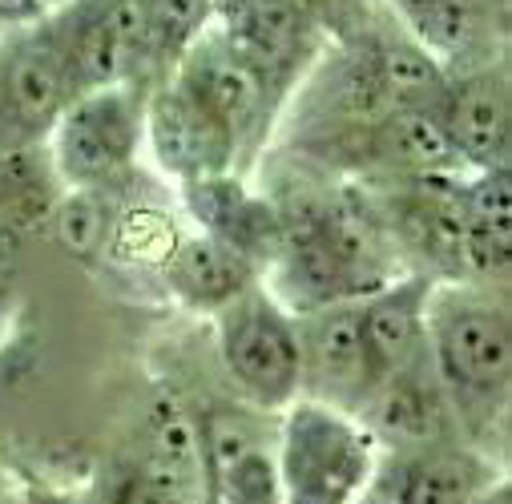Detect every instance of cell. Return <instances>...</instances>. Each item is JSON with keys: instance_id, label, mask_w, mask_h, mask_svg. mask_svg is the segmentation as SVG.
I'll return each instance as SVG.
<instances>
[{"instance_id": "obj_1", "label": "cell", "mask_w": 512, "mask_h": 504, "mask_svg": "<svg viewBox=\"0 0 512 504\" xmlns=\"http://www.w3.org/2000/svg\"><path fill=\"white\" fill-rule=\"evenodd\" d=\"M428 363L468 444H484L512 396V315L492 287L436 283L428 299Z\"/></svg>"}, {"instance_id": "obj_2", "label": "cell", "mask_w": 512, "mask_h": 504, "mask_svg": "<svg viewBox=\"0 0 512 504\" xmlns=\"http://www.w3.org/2000/svg\"><path fill=\"white\" fill-rule=\"evenodd\" d=\"M275 460L283 504H359L371 488L379 444L359 416L295 400L279 412Z\"/></svg>"}, {"instance_id": "obj_3", "label": "cell", "mask_w": 512, "mask_h": 504, "mask_svg": "<svg viewBox=\"0 0 512 504\" xmlns=\"http://www.w3.org/2000/svg\"><path fill=\"white\" fill-rule=\"evenodd\" d=\"M218 359L238 400L263 416L287 412L303 396V351L295 315L254 283L214 315Z\"/></svg>"}, {"instance_id": "obj_4", "label": "cell", "mask_w": 512, "mask_h": 504, "mask_svg": "<svg viewBox=\"0 0 512 504\" xmlns=\"http://www.w3.org/2000/svg\"><path fill=\"white\" fill-rule=\"evenodd\" d=\"M146 93L142 85L89 89L69 101L49 134V158L65 190H109L134 182L146 130Z\"/></svg>"}, {"instance_id": "obj_5", "label": "cell", "mask_w": 512, "mask_h": 504, "mask_svg": "<svg viewBox=\"0 0 512 504\" xmlns=\"http://www.w3.org/2000/svg\"><path fill=\"white\" fill-rule=\"evenodd\" d=\"M53 21L69 61L73 93L109 85H158L146 0H73L53 13Z\"/></svg>"}, {"instance_id": "obj_6", "label": "cell", "mask_w": 512, "mask_h": 504, "mask_svg": "<svg viewBox=\"0 0 512 504\" xmlns=\"http://www.w3.org/2000/svg\"><path fill=\"white\" fill-rule=\"evenodd\" d=\"M73 97L53 13L33 29L0 37V154L45 146Z\"/></svg>"}, {"instance_id": "obj_7", "label": "cell", "mask_w": 512, "mask_h": 504, "mask_svg": "<svg viewBox=\"0 0 512 504\" xmlns=\"http://www.w3.org/2000/svg\"><path fill=\"white\" fill-rule=\"evenodd\" d=\"M170 77L182 89H190L234 134L242 154V174H246V166L271 138L275 117L283 109V93L271 85V77L214 25L198 37V45L178 61Z\"/></svg>"}, {"instance_id": "obj_8", "label": "cell", "mask_w": 512, "mask_h": 504, "mask_svg": "<svg viewBox=\"0 0 512 504\" xmlns=\"http://www.w3.org/2000/svg\"><path fill=\"white\" fill-rule=\"evenodd\" d=\"M142 150L178 190H190L222 174H242V154L234 134L174 77L158 81L146 93Z\"/></svg>"}, {"instance_id": "obj_9", "label": "cell", "mask_w": 512, "mask_h": 504, "mask_svg": "<svg viewBox=\"0 0 512 504\" xmlns=\"http://www.w3.org/2000/svg\"><path fill=\"white\" fill-rule=\"evenodd\" d=\"M194 416L202 504H283L275 440L263 436V412L202 408Z\"/></svg>"}, {"instance_id": "obj_10", "label": "cell", "mask_w": 512, "mask_h": 504, "mask_svg": "<svg viewBox=\"0 0 512 504\" xmlns=\"http://www.w3.org/2000/svg\"><path fill=\"white\" fill-rule=\"evenodd\" d=\"M464 174H436V178H408L392 182L383 226L408 259H416L420 275L432 283H468L464 267Z\"/></svg>"}, {"instance_id": "obj_11", "label": "cell", "mask_w": 512, "mask_h": 504, "mask_svg": "<svg viewBox=\"0 0 512 504\" xmlns=\"http://www.w3.org/2000/svg\"><path fill=\"white\" fill-rule=\"evenodd\" d=\"M448 146L464 174L508 170L512 158V85L508 57H492L472 69L444 73V89L432 105Z\"/></svg>"}, {"instance_id": "obj_12", "label": "cell", "mask_w": 512, "mask_h": 504, "mask_svg": "<svg viewBox=\"0 0 512 504\" xmlns=\"http://www.w3.org/2000/svg\"><path fill=\"white\" fill-rule=\"evenodd\" d=\"M214 29L259 65L283 101L331 45L303 0H210Z\"/></svg>"}, {"instance_id": "obj_13", "label": "cell", "mask_w": 512, "mask_h": 504, "mask_svg": "<svg viewBox=\"0 0 512 504\" xmlns=\"http://www.w3.org/2000/svg\"><path fill=\"white\" fill-rule=\"evenodd\" d=\"M504 468L468 440H444L404 452H379L371 488L383 504H476Z\"/></svg>"}, {"instance_id": "obj_14", "label": "cell", "mask_w": 512, "mask_h": 504, "mask_svg": "<svg viewBox=\"0 0 512 504\" xmlns=\"http://www.w3.org/2000/svg\"><path fill=\"white\" fill-rule=\"evenodd\" d=\"M299 351H303V396L339 412L359 416L371 396L367 355L359 339V299L331 303L307 315H295Z\"/></svg>"}, {"instance_id": "obj_15", "label": "cell", "mask_w": 512, "mask_h": 504, "mask_svg": "<svg viewBox=\"0 0 512 504\" xmlns=\"http://www.w3.org/2000/svg\"><path fill=\"white\" fill-rule=\"evenodd\" d=\"M388 13L444 73L504 57L508 13L488 0H379Z\"/></svg>"}, {"instance_id": "obj_16", "label": "cell", "mask_w": 512, "mask_h": 504, "mask_svg": "<svg viewBox=\"0 0 512 504\" xmlns=\"http://www.w3.org/2000/svg\"><path fill=\"white\" fill-rule=\"evenodd\" d=\"M359 424L371 432L379 452H404V448H424V444H444V440H464L452 416V404L436 380L428 363V351L388 375L359 408Z\"/></svg>"}, {"instance_id": "obj_17", "label": "cell", "mask_w": 512, "mask_h": 504, "mask_svg": "<svg viewBox=\"0 0 512 504\" xmlns=\"http://www.w3.org/2000/svg\"><path fill=\"white\" fill-rule=\"evenodd\" d=\"M432 279L420 271H400L383 287L359 299V339L367 355L371 392L396 375L400 367L416 363L428 351V299Z\"/></svg>"}, {"instance_id": "obj_18", "label": "cell", "mask_w": 512, "mask_h": 504, "mask_svg": "<svg viewBox=\"0 0 512 504\" xmlns=\"http://www.w3.org/2000/svg\"><path fill=\"white\" fill-rule=\"evenodd\" d=\"M178 194H182L186 214L194 218V230L238 250L246 263L259 267V275L267 271V263L279 250V238H283L279 202H271L259 190H250L246 174H222V178L198 182V186L178 190Z\"/></svg>"}, {"instance_id": "obj_19", "label": "cell", "mask_w": 512, "mask_h": 504, "mask_svg": "<svg viewBox=\"0 0 512 504\" xmlns=\"http://www.w3.org/2000/svg\"><path fill=\"white\" fill-rule=\"evenodd\" d=\"M158 271H162L170 299L182 311L210 315V319L218 311H226L238 295H246L254 283H263L259 267L246 263L238 250L222 246L218 238H210L202 230H178V238L170 242Z\"/></svg>"}, {"instance_id": "obj_20", "label": "cell", "mask_w": 512, "mask_h": 504, "mask_svg": "<svg viewBox=\"0 0 512 504\" xmlns=\"http://www.w3.org/2000/svg\"><path fill=\"white\" fill-rule=\"evenodd\" d=\"M464 267L468 283L492 287L512 263V178L508 170L464 174Z\"/></svg>"}, {"instance_id": "obj_21", "label": "cell", "mask_w": 512, "mask_h": 504, "mask_svg": "<svg viewBox=\"0 0 512 504\" xmlns=\"http://www.w3.org/2000/svg\"><path fill=\"white\" fill-rule=\"evenodd\" d=\"M65 194L49 146H25L0 154V230L17 234L21 242L37 230H49L53 210Z\"/></svg>"}, {"instance_id": "obj_22", "label": "cell", "mask_w": 512, "mask_h": 504, "mask_svg": "<svg viewBox=\"0 0 512 504\" xmlns=\"http://www.w3.org/2000/svg\"><path fill=\"white\" fill-rule=\"evenodd\" d=\"M117 194L109 190H65L53 210V238L65 246V255L77 263H101L109 255L113 226H117Z\"/></svg>"}, {"instance_id": "obj_23", "label": "cell", "mask_w": 512, "mask_h": 504, "mask_svg": "<svg viewBox=\"0 0 512 504\" xmlns=\"http://www.w3.org/2000/svg\"><path fill=\"white\" fill-rule=\"evenodd\" d=\"M93 504H202V488L174 480L138 456H117L105 464Z\"/></svg>"}, {"instance_id": "obj_24", "label": "cell", "mask_w": 512, "mask_h": 504, "mask_svg": "<svg viewBox=\"0 0 512 504\" xmlns=\"http://www.w3.org/2000/svg\"><path fill=\"white\" fill-rule=\"evenodd\" d=\"M150 13V53H154V73L166 81L178 61L198 45V37L214 25L210 0H146Z\"/></svg>"}, {"instance_id": "obj_25", "label": "cell", "mask_w": 512, "mask_h": 504, "mask_svg": "<svg viewBox=\"0 0 512 504\" xmlns=\"http://www.w3.org/2000/svg\"><path fill=\"white\" fill-rule=\"evenodd\" d=\"M303 5L319 21V29L327 33V41L351 37L375 13V0H303Z\"/></svg>"}, {"instance_id": "obj_26", "label": "cell", "mask_w": 512, "mask_h": 504, "mask_svg": "<svg viewBox=\"0 0 512 504\" xmlns=\"http://www.w3.org/2000/svg\"><path fill=\"white\" fill-rule=\"evenodd\" d=\"M21 299V238L0 230V343H5Z\"/></svg>"}, {"instance_id": "obj_27", "label": "cell", "mask_w": 512, "mask_h": 504, "mask_svg": "<svg viewBox=\"0 0 512 504\" xmlns=\"http://www.w3.org/2000/svg\"><path fill=\"white\" fill-rule=\"evenodd\" d=\"M49 17L45 0H0V37H13L21 29H33Z\"/></svg>"}, {"instance_id": "obj_28", "label": "cell", "mask_w": 512, "mask_h": 504, "mask_svg": "<svg viewBox=\"0 0 512 504\" xmlns=\"http://www.w3.org/2000/svg\"><path fill=\"white\" fill-rule=\"evenodd\" d=\"M476 504H512V480H508V472H504L496 484H488V488L476 496Z\"/></svg>"}, {"instance_id": "obj_29", "label": "cell", "mask_w": 512, "mask_h": 504, "mask_svg": "<svg viewBox=\"0 0 512 504\" xmlns=\"http://www.w3.org/2000/svg\"><path fill=\"white\" fill-rule=\"evenodd\" d=\"M21 504H77V500H69V496H61V492H45V488H41V492H29Z\"/></svg>"}, {"instance_id": "obj_30", "label": "cell", "mask_w": 512, "mask_h": 504, "mask_svg": "<svg viewBox=\"0 0 512 504\" xmlns=\"http://www.w3.org/2000/svg\"><path fill=\"white\" fill-rule=\"evenodd\" d=\"M65 5H73V0H45V9H49V13H57V9H65Z\"/></svg>"}, {"instance_id": "obj_31", "label": "cell", "mask_w": 512, "mask_h": 504, "mask_svg": "<svg viewBox=\"0 0 512 504\" xmlns=\"http://www.w3.org/2000/svg\"><path fill=\"white\" fill-rule=\"evenodd\" d=\"M359 504H383V500H379L375 492H363V500H359Z\"/></svg>"}, {"instance_id": "obj_32", "label": "cell", "mask_w": 512, "mask_h": 504, "mask_svg": "<svg viewBox=\"0 0 512 504\" xmlns=\"http://www.w3.org/2000/svg\"><path fill=\"white\" fill-rule=\"evenodd\" d=\"M492 9H500V13H508V0H488Z\"/></svg>"}]
</instances>
